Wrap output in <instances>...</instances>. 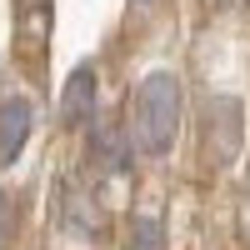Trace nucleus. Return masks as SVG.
<instances>
[{"label":"nucleus","instance_id":"nucleus-1","mask_svg":"<svg viewBox=\"0 0 250 250\" xmlns=\"http://www.w3.org/2000/svg\"><path fill=\"white\" fill-rule=\"evenodd\" d=\"M180 80L170 70H150L130 95V145L140 155H170V145L180 135Z\"/></svg>","mask_w":250,"mask_h":250},{"label":"nucleus","instance_id":"nucleus-2","mask_svg":"<svg viewBox=\"0 0 250 250\" xmlns=\"http://www.w3.org/2000/svg\"><path fill=\"white\" fill-rule=\"evenodd\" d=\"M200 130H205V155L215 165H230L240 155V135H245V110L235 95H210L205 100V115H200Z\"/></svg>","mask_w":250,"mask_h":250},{"label":"nucleus","instance_id":"nucleus-3","mask_svg":"<svg viewBox=\"0 0 250 250\" xmlns=\"http://www.w3.org/2000/svg\"><path fill=\"white\" fill-rule=\"evenodd\" d=\"M30 130H35V105H30V100H25V95L0 100V170L20 160V150H25Z\"/></svg>","mask_w":250,"mask_h":250},{"label":"nucleus","instance_id":"nucleus-4","mask_svg":"<svg viewBox=\"0 0 250 250\" xmlns=\"http://www.w3.org/2000/svg\"><path fill=\"white\" fill-rule=\"evenodd\" d=\"M95 95H100V80H95V65H75L65 90H60V125H90L95 120Z\"/></svg>","mask_w":250,"mask_h":250},{"label":"nucleus","instance_id":"nucleus-5","mask_svg":"<svg viewBox=\"0 0 250 250\" xmlns=\"http://www.w3.org/2000/svg\"><path fill=\"white\" fill-rule=\"evenodd\" d=\"M130 160H135L130 130H120V125H95L90 130V165L100 175H125Z\"/></svg>","mask_w":250,"mask_h":250},{"label":"nucleus","instance_id":"nucleus-6","mask_svg":"<svg viewBox=\"0 0 250 250\" xmlns=\"http://www.w3.org/2000/svg\"><path fill=\"white\" fill-rule=\"evenodd\" d=\"M65 225H70V230L75 235H100V230H105V210H100V200L90 195V190H80V185H70V190H65Z\"/></svg>","mask_w":250,"mask_h":250},{"label":"nucleus","instance_id":"nucleus-7","mask_svg":"<svg viewBox=\"0 0 250 250\" xmlns=\"http://www.w3.org/2000/svg\"><path fill=\"white\" fill-rule=\"evenodd\" d=\"M125 250H165V225L155 215H135L130 235H125Z\"/></svg>","mask_w":250,"mask_h":250},{"label":"nucleus","instance_id":"nucleus-8","mask_svg":"<svg viewBox=\"0 0 250 250\" xmlns=\"http://www.w3.org/2000/svg\"><path fill=\"white\" fill-rule=\"evenodd\" d=\"M10 245H15V205L0 190V250H10Z\"/></svg>","mask_w":250,"mask_h":250},{"label":"nucleus","instance_id":"nucleus-9","mask_svg":"<svg viewBox=\"0 0 250 250\" xmlns=\"http://www.w3.org/2000/svg\"><path fill=\"white\" fill-rule=\"evenodd\" d=\"M210 5H230V0H210Z\"/></svg>","mask_w":250,"mask_h":250}]
</instances>
